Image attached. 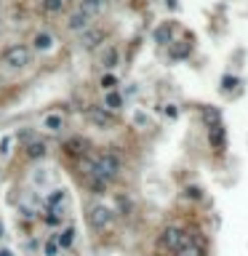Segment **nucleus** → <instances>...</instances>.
I'll use <instances>...</instances> for the list:
<instances>
[{"mask_svg":"<svg viewBox=\"0 0 248 256\" xmlns=\"http://www.w3.org/2000/svg\"><path fill=\"white\" fill-rule=\"evenodd\" d=\"M120 171H123V160L115 152H109V149H104V152H99L94 157V171H91V174H102L107 182H112L120 176Z\"/></svg>","mask_w":248,"mask_h":256,"instance_id":"f257e3e1","label":"nucleus"},{"mask_svg":"<svg viewBox=\"0 0 248 256\" xmlns=\"http://www.w3.org/2000/svg\"><path fill=\"white\" fill-rule=\"evenodd\" d=\"M190 240V232H187L184 227H176V224H171V227H166L160 232V238H158V246L163 248V251H168V254H176L184 243Z\"/></svg>","mask_w":248,"mask_h":256,"instance_id":"f03ea898","label":"nucleus"},{"mask_svg":"<svg viewBox=\"0 0 248 256\" xmlns=\"http://www.w3.org/2000/svg\"><path fill=\"white\" fill-rule=\"evenodd\" d=\"M0 62H3V67H8V70H24L30 64V48L24 43H14L0 54Z\"/></svg>","mask_w":248,"mask_h":256,"instance_id":"7ed1b4c3","label":"nucleus"},{"mask_svg":"<svg viewBox=\"0 0 248 256\" xmlns=\"http://www.w3.org/2000/svg\"><path fill=\"white\" fill-rule=\"evenodd\" d=\"M115 221V211L109 206H104V203H94V206L88 208V224L91 229H96V232H104V229H109Z\"/></svg>","mask_w":248,"mask_h":256,"instance_id":"20e7f679","label":"nucleus"},{"mask_svg":"<svg viewBox=\"0 0 248 256\" xmlns=\"http://www.w3.org/2000/svg\"><path fill=\"white\" fill-rule=\"evenodd\" d=\"M86 117H88L91 126H94V128H102V131H109V128L115 126V115L107 112L104 107H96V104L86 107Z\"/></svg>","mask_w":248,"mask_h":256,"instance_id":"39448f33","label":"nucleus"},{"mask_svg":"<svg viewBox=\"0 0 248 256\" xmlns=\"http://www.w3.org/2000/svg\"><path fill=\"white\" fill-rule=\"evenodd\" d=\"M62 149H64V155L80 160V157H86L91 152V142L86 139V136H70V139H64Z\"/></svg>","mask_w":248,"mask_h":256,"instance_id":"423d86ee","label":"nucleus"},{"mask_svg":"<svg viewBox=\"0 0 248 256\" xmlns=\"http://www.w3.org/2000/svg\"><path fill=\"white\" fill-rule=\"evenodd\" d=\"M208 144H211V149L213 152H224L227 149V128H224V123H213V126H208Z\"/></svg>","mask_w":248,"mask_h":256,"instance_id":"0eeeda50","label":"nucleus"},{"mask_svg":"<svg viewBox=\"0 0 248 256\" xmlns=\"http://www.w3.org/2000/svg\"><path fill=\"white\" fill-rule=\"evenodd\" d=\"M104 40H107V30H102V27H88V30L80 32V45H83L86 51L99 48Z\"/></svg>","mask_w":248,"mask_h":256,"instance_id":"6e6552de","label":"nucleus"},{"mask_svg":"<svg viewBox=\"0 0 248 256\" xmlns=\"http://www.w3.org/2000/svg\"><path fill=\"white\" fill-rule=\"evenodd\" d=\"M176 256H206V240L198 235H190V240L176 251Z\"/></svg>","mask_w":248,"mask_h":256,"instance_id":"1a4fd4ad","label":"nucleus"},{"mask_svg":"<svg viewBox=\"0 0 248 256\" xmlns=\"http://www.w3.org/2000/svg\"><path fill=\"white\" fill-rule=\"evenodd\" d=\"M91 22H94V19H91L88 14H83V11H72L70 19H67V30L70 32H83V30L91 27Z\"/></svg>","mask_w":248,"mask_h":256,"instance_id":"9d476101","label":"nucleus"},{"mask_svg":"<svg viewBox=\"0 0 248 256\" xmlns=\"http://www.w3.org/2000/svg\"><path fill=\"white\" fill-rule=\"evenodd\" d=\"M24 155H27L30 160H43V157L48 155V144L43 139H32V142L24 144Z\"/></svg>","mask_w":248,"mask_h":256,"instance_id":"9b49d317","label":"nucleus"},{"mask_svg":"<svg viewBox=\"0 0 248 256\" xmlns=\"http://www.w3.org/2000/svg\"><path fill=\"white\" fill-rule=\"evenodd\" d=\"M123 104H126V99H123L120 91H107V96H104V110H107V112L117 115L123 110Z\"/></svg>","mask_w":248,"mask_h":256,"instance_id":"f8f14e48","label":"nucleus"},{"mask_svg":"<svg viewBox=\"0 0 248 256\" xmlns=\"http://www.w3.org/2000/svg\"><path fill=\"white\" fill-rule=\"evenodd\" d=\"M54 43H56V40H54V35H51V32H37V35L32 37V48H35V51H43V54L54 48Z\"/></svg>","mask_w":248,"mask_h":256,"instance_id":"ddd939ff","label":"nucleus"},{"mask_svg":"<svg viewBox=\"0 0 248 256\" xmlns=\"http://www.w3.org/2000/svg\"><path fill=\"white\" fill-rule=\"evenodd\" d=\"M43 128L48 131V134H59V131L64 128V117L59 115V112H51V115H45V117H43Z\"/></svg>","mask_w":248,"mask_h":256,"instance_id":"4468645a","label":"nucleus"},{"mask_svg":"<svg viewBox=\"0 0 248 256\" xmlns=\"http://www.w3.org/2000/svg\"><path fill=\"white\" fill-rule=\"evenodd\" d=\"M117 64H120V51H117V45H109V48L104 51V56H102V67L104 70H115Z\"/></svg>","mask_w":248,"mask_h":256,"instance_id":"2eb2a0df","label":"nucleus"},{"mask_svg":"<svg viewBox=\"0 0 248 256\" xmlns=\"http://www.w3.org/2000/svg\"><path fill=\"white\" fill-rule=\"evenodd\" d=\"M104 3H107V0H80V8L77 11H83V14H88L91 19H94L96 14H102Z\"/></svg>","mask_w":248,"mask_h":256,"instance_id":"dca6fc26","label":"nucleus"},{"mask_svg":"<svg viewBox=\"0 0 248 256\" xmlns=\"http://www.w3.org/2000/svg\"><path fill=\"white\" fill-rule=\"evenodd\" d=\"M155 43H160V45L171 43V24H160V27L155 30Z\"/></svg>","mask_w":248,"mask_h":256,"instance_id":"f3484780","label":"nucleus"},{"mask_svg":"<svg viewBox=\"0 0 248 256\" xmlns=\"http://www.w3.org/2000/svg\"><path fill=\"white\" fill-rule=\"evenodd\" d=\"M99 85H102L104 91H117V85H120V80H117V75H115V72H107V75H102Z\"/></svg>","mask_w":248,"mask_h":256,"instance_id":"a211bd4d","label":"nucleus"},{"mask_svg":"<svg viewBox=\"0 0 248 256\" xmlns=\"http://www.w3.org/2000/svg\"><path fill=\"white\" fill-rule=\"evenodd\" d=\"M56 243H59V248H70V246L75 243V229L67 227V229H64V232L56 238Z\"/></svg>","mask_w":248,"mask_h":256,"instance_id":"6ab92c4d","label":"nucleus"},{"mask_svg":"<svg viewBox=\"0 0 248 256\" xmlns=\"http://www.w3.org/2000/svg\"><path fill=\"white\" fill-rule=\"evenodd\" d=\"M203 120H206V128H208V126H213V123L221 120V112L216 107H203Z\"/></svg>","mask_w":248,"mask_h":256,"instance_id":"aec40b11","label":"nucleus"},{"mask_svg":"<svg viewBox=\"0 0 248 256\" xmlns=\"http://www.w3.org/2000/svg\"><path fill=\"white\" fill-rule=\"evenodd\" d=\"M64 0H43V11L45 14H62Z\"/></svg>","mask_w":248,"mask_h":256,"instance_id":"412c9836","label":"nucleus"},{"mask_svg":"<svg viewBox=\"0 0 248 256\" xmlns=\"http://www.w3.org/2000/svg\"><path fill=\"white\" fill-rule=\"evenodd\" d=\"M64 189H56L54 195H48V208H56V211H62V203H64Z\"/></svg>","mask_w":248,"mask_h":256,"instance_id":"4be33fe9","label":"nucleus"},{"mask_svg":"<svg viewBox=\"0 0 248 256\" xmlns=\"http://www.w3.org/2000/svg\"><path fill=\"white\" fill-rule=\"evenodd\" d=\"M11 147H14V136H3V139H0V157H8Z\"/></svg>","mask_w":248,"mask_h":256,"instance_id":"5701e85b","label":"nucleus"},{"mask_svg":"<svg viewBox=\"0 0 248 256\" xmlns=\"http://www.w3.org/2000/svg\"><path fill=\"white\" fill-rule=\"evenodd\" d=\"M56 251H59V243H56V238L45 243V248H43V254H45V256H56Z\"/></svg>","mask_w":248,"mask_h":256,"instance_id":"b1692460","label":"nucleus"},{"mask_svg":"<svg viewBox=\"0 0 248 256\" xmlns=\"http://www.w3.org/2000/svg\"><path fill=\"white\" fill-rule=\"evenodd\" d=\"M32 176H35V182H37V184H45V174H43V168H37Z\"/></svg>","mask_w":248,"mask_h":256,"instance_id":"393cba45","label":"nucleus"},{"mask_svg":"<svg viewBox=\"0 0 248 256\" xmlns=\"http://www.w3.org/2000/svg\"><path fill=\"white\" fill-rule=\"evenodd\" d=\"M187 198H195V200H198V198H200V189H198V187H190V189H187Z\"/></svg>","mask_w":248,"mask_h":256,"instance_id":"a878e982","label":"nucleus"},{"mask_svg":"<svg viewBox=\"0 0 248 256\" xmlns=\"http://www.w3.org/2000/svg\"><path fill=\"white\" fill-rule=\"evenodd\" d=\"M134 123H142V126H147V115L136 112V115H134Z\"/></svg>","mask_w":248,"mask_h":256,"instance_id":"bb28decb","label":"nucleus"},{"mask_svg":"<svg viewBox=\"0 0 248 256\" xmlns=\"http://www.w3.org/2000/svg\"><path fill=\"white\" fill-rule=\"evenodd\" d=\"M166 115H168V117H176L179 112H176V107H174V104H168V107H166Z\"/></svg>","mask_w":248,"mask_h":256,"instance_id":"cd10ccee","label":"nucleus"},{"mask_svg":"<svg viewBox=\"0 0 248 256\" xmlns=\"http://www.w3.org/2000/svg\"><path fill=\"white\" fill-rule=\"evenodd\" d=\"M0 256H14V251L11 248H0Z\"/></svg>","mask_w":248,"mask_h":256,"instance_id":"c85d7f7f","label":"nucleus"},{"mask_svg":"<svg viewBox=\"0 0 248 256\" xmlns=\"http://www.w3.org/2000/svg\"><path fill=\"white\" fill-rule=\"evenodd\" d=\"M3 235H5V227H3V221H0V240H3Z\"/></svg>","mask_w":248,"mask_h":256,"instance_id":"c756f323","label":"nucleus"},{"mask_svg":"<svg viewBox=\"0 0 248 256\" xmlns=\"http://www.w3.org/2000/svg\"><path fill=\"white\" fill-rule=\"evenodd\" d=\"M64 3H72V0H64Z\"/></svg>","mask_w":248,"mask_h":256,"instance_id":"7c9ffc66","label":"nucleus"}]
</instances>
